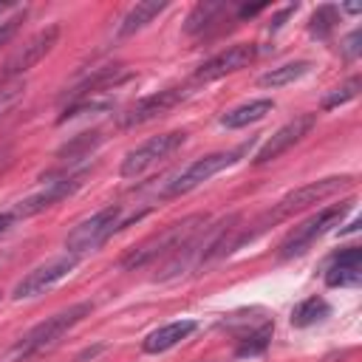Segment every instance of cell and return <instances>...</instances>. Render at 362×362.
I'll return each mask as SVG.
<instances>
[{"instance_id": "1", "label": "cell", "mask_w": 362, "mask_h": 362, "mask_svg": "<svg viewBox=\"0 0 362 362\" xmlns=\"http://www.w3.org/2000/svg\"><path fill=\"white\" fill-rule=\"evenodd\" d=\"M351 184H354V175H328V178H320V181H311V184H305V187L291 189V192L283 195L277 204H272V209H266L263 215H257L246 229L238 226L235 235H232V240H229V249H226V252L243 246L246 240H255V238L263 235L269 226H274V223H280V221H288V218H294V215H300V212H305V209H311V206L328 201L331 195H337L339 189H345V187H351Z\"/></svg>"}, {"instance_id": "11", "label": "cell", "mask_w": 362, "mask_h": 362, "mask_svg": "<svg viewBox=\"0 0 362 362\" xmlns=\"http://www.w3.org/2000/svg\"><path fill=\"white\" fill-rule=\"evenodd\" d=\"M85 178H88V167H79V170H74V173H65V175L48 178V181H45V187H42L40 192L28 195L25 201H20V204L14 206V215H17V218H31V215H40L42 209H48V206L59 204L62 198L74 195V192H76V189L85 184Z\"/></svg>"}, {"instance_id": "19", "label": "cell", "mask_w": 362, "mask_h": 362, "mask_svg": "<svg viewBox=\"0 0 362 362\" xmlns=\"http://www.w3.org/2000/svg\"><path fill=\"white\" fill-rule=\"evenodd\" d=\"M272 110H274V99H252V102H246V105H238V107L226 110V113L221 116V124H223L226 130L249 127V124L266 119Z\"/></svg>"}, {"instance_id": "20", "label": "cell", "mask_w": 362, "mask_h": 362, "mask_svg": "<svg viewBox=\"0 0 362 362\" xmlns=\"http://www.w3.org/2000/svg\"><path fill=\"white\" fill-rule=\"evenodd\" d=\"M167 6L170 3H164V0H144V3H136L124 17H122V23H119V37H133L136 31H141L153 17H158L161 11H167Z\"/></svg>"}, {"instance_id": "21", "label": "cell", "mask_w": 362, "mask_h": 362, "mask_svg": "<svg viewBox=\"0 0 362 362\" xmlns=\"http://www.w3.org/2000/svg\"><path fill=\"white\" fill-rule=\"evenodd\" d=\"M328 314H331L328 300L314 294V297H305L303 303H297V305L291 308V325H294V328H308V325H314V322H322Z\"/></svg>"}, {"instance_id": "9", "label": "cell", "mask_w": 362, "mask_h": 362, "mask_svg": "<svg viewBox=\"0 0 362 362\" xmlns=\"http://www.w3.org/2000/svg\"><path fill=\"white\" fill-rule=\"evenodd\" d=\"M189 96L187 88H164L158 93H150V96H141L136 99L130 107H124L119 116H116V127L119 130H133V127H141L164 113H170L173 107H178L184 99Z\"/></svg>"}, {"instance_id": "28", "label": "cell", "mask_w": 362, "mask_h": 362, "mask_svg": "<svg viewBox=\"0 0 362 362\" xmlns=\"http://www.w3.org/2000/svg\"><path fill=\"white\" fill-rule=\"evenodd\" d=\"M359 42H362V31H359V28H354V31L342 40L339 51H342V59H345V62H354V59L362 54V45H359Z\"/></svg>"}, {"instance_id": "13", "label": "cell", "mask_w": 362, "mask_h": 362, "mask_svg": "<svg viewBox=\"0 0 362 362\" xmlns=\"http://www.w3.org/2000/svg\"><path fill=\"white\" fill-rule=\"evenodd\" d=\"M257 54H260V48H257L255 42L229 45V48H223L221 54H215V57H209L206 62H201L198 71H195V79H198V82H212V79H221V76H226V74H235V71L252 65V62L257 59Z\"/></svg>"}, {"instance_id": "27", "label": "cell", "mask_w": 362, "mask_h": 362, "mask_svg": "<svg viewBox=\"0 0 362 362\" xmlns=\"http://www.w3.org/2000/svg\"><path fill=\"white\" fill-rule=\"evenodd\" d=\"M25 14H28V8L23 6V8H17L11 17H6V20H0V48L20 31V25H23V20H25Z\"/></svg>"}, {"instance_id": "4", "label": "cell", "mask_w": 362, "mask_h": 362, "mask_svg": "<svg viewBox=\"0 0 362 362\" xmlns=\"http://www.w3.org/2000/svg\"><path fill=\"white\" fill-rule=\"evenodd\" d=\"M351 204H354V198H345V201L328 204V206H322L317 215L305 218L300 226H294V229L283 238V243L277 246V257H280V260H288V257H297V255H303L305 249H311L322 235H328L334 226H339V221L345 218V212L351 209Z\"/></svg>"}, {"instance_id": "14", "label": "cell", "mask_w": 362, "mask_h": 362, "mask_svg": "<svg viewBox=\"0 0 362 362\" xmlns=\"http://www.w3.org/2000/svg\"><path fill=\"white\" fill-rule=\"evenodd\" d=\"M105 141V136H102V130H88V133H79V136H74L71 141H65L59 150H57V164L42 175V181L45 178H57V175H65V173H74V170H79V164L85 161V158H90L93 156V150L99 147Z\"/></svg>"}, {"instance_id": "16", "label": "cell", "mask_w": 362, "mask_h": 362, "mask_svg": "<svg viewBox=\"0 0 362 362\" xmlns=\"http://www.w3.org/2000/svg\"><path fill=\"white\" fill-rule=\"evenodd\" d=\"M359 280H362V249L359 246H348L331 257V263L325 269L328 288H351Z\"/></svg>"}, {"instance_id": "2", "label": "cell", "mask_w": 362, "mask_h": 362, "mask_svg": "<svg viewBox=\"0 0 362 362\" xmlns=\"http://www.w3.org/2000/svg\"><path fill=\"white\" fill-rule=\"evenodd\" d=\"M90 311H93V303L82 300V303H74V305H68V308H62V311L45 317L42 322L31 325L20 339H14V345L0 356V362H25V359H31V356L48 351V348L57 345L74 325H79Z\"/></svg>"}, {"instance_id": "12", "label": "cell", "mask_w": 362, "mask_h": 362, "mask_svg": "<svg viewBox=\"0 0 362 362\" xmlns=\"http://www.w3.org/2000/svg\"><path fill=\"white\" fill-rule=\"evenodd\" d=\"M314 124H317V116H314V113H300V116L288 119L286 124H280V127L263 141V147L255 153V164L260 167V164H269V161L280 158L286 150H291L297 141H303V139L311 133Z\"/></svg>"}, {"instance_id": "6", "label": "cell", "mask_w": 362, "mask_h": 362, "mask_svg": "<svg viewBox=\"0 0 362 362\" xmlns=\"http://www.w3.org/2000/svg\"><path fill=\"white\" fill-rule=\"evenodd\" d=\"M184 144H187V130H170V133L150 136L147 141H141L139 147H133V150L124 153V158L119 164V175L122 178H139L147 170H153L161 161H167Z\"/></svg>"}, {"instance_id": "25", "label": "cell", "mask_w": 362, "mask_h": 362, "mask_svg": "<svg viewBox=\"0 0 362 362\" xmlns=\"http://www.w3.org/2000/svg\"><path fill=\"white\" fill-rule=\"evenodd\" d=\"M356 93H359V76L354 74L348 82H342L339 88H334V93H328V96L322 99V107H325V110H334V107H339V105L356 99Z\"/></svg>"}, {"instance_id": "22", "label": "cell", "mask_w": 362, "mask_h": 362, "mask_svg": "<svg viewBox=\"0 0 362 362\" xmlns=\"http://www.w3.org/2000/svg\"><path fill=\"white\" fill-rule=\"evenodd\" d=\"M308 71H311V62H308V59H294V62H286V65H277V68L266 71L257 82H260L263 88H283V85L297 82V79L305 76Z\"/></svg>"}, {"instance_id": "3", "label": "cell", "mask_w": 362, "mask_h": 362, "mask_svg": "<svg viewBox=\"0 0 362 362\" xmlns=\"http://www.w3.org/2000/svg\"><path fill=\"white\" fill-rule=\"evenodd\" d=\"M206 223H209L206 215H189V218H184V221H178V223H170V226H164L161 232H153V235L144 238L141 243L130 246V249L122 255L119 266L127 269V272H136V269H141V266L156 263L158 257L175 255V252H178L187 240H192Z\"/></svg>"}, {"instance_id": "18", "label": "cell", "mask_w": 362, "mask_h": 362, "mask_svg": "<svg viewBox=\"0 0 362 362\" xmlns=\"http://www.w3.org/2000/svg\"><path fill=\"white\" fill-rule=\"evenodd\" d=\"M195 328H198L195 320H175V322H167V325L150 331V334L141 339V351H144V354H164V351L175 348L178 342H184Z\"/></svg>"}, {"instance_id": "10", "label": "cell", "mask_w": 362, "mask_h": 362, "mask_svg": "<svg viewBox=\"0 0 362 362\" xmlns=\"http://www.w3.org/2000/svg\"><path fill=\"white\" fill-rule=\"evenodd\" d=\"M76 260L74 255H59V257H51L40 266H34L28 274H23L17 280V286L11 288V300H31L37 294H45L48 288H54L59 280H65L74 269H76Z\"/></svg>"}, {"instance_id": "26", "label": "cell", "mask_w": 362, "mask_h": 362, "mask_svg": "<svg viewBox=\"0 0 362 362\" xmlns=\"http://www.w3.org/2000/svg\"><path fill=\"white\" fill-rule=\"evenodd\" d=\"M23 96H25V82H23V79L3 85V88H0V119H3V116H6Z\"/></svg>"}, {"instance_id": "8", "label": "cell", "mask_w": 362, "mask_h": 362, "mask_svg": "<svg viewBox=\"0 0 362 362\" xmlns=\"http://www.w3.org/2000/svg\"><path fill=\"white\" fill-rule=\"evenodd\" d=\"M57 40H59V25H57V23L45 25V28L37 31L34 37H28V40L0 65V88L8 85V82L23 79V74H28L40 59H45V57L51 54V48L57 45Z\"/></svg>"}, {"instance_id": "7", "label": "cell", "mask_w": 362, "mask_h": 362, "mask_svg": "<svg viewBox=\"0 0 362 362\" xmlns=\"http://www.w3.org/2000/svg\"><path fill=\"white\" fill-rule=\"evenodd\" d=\"M246 147H249V144H243V147H238V150L206 153V156H201V158L189 161V164H187V167H184L173 181H167V187L161 189V198H178V195L192 192L195 187H201L204 181H209L215 173H221V170L232 167V164L246 153Z\"/></svg>"}, {"instance_id": "5", "label": "cell", "mask_w": 362, "mask_h": 362, "mask_svg": "<svg viewBox=\"0 0 362 362\" xmlns=\"http://www.w3.org/2000/svg\"><path fill=\"white\" fill-rule=\"evenodd\" d=\"M119 229H122V206L119 204H107L99 212H93L90 218L79 221L68 232L65 249H68V255L82 257L88 252H96L102 243H107Z\"/></svg>"}, {"instance_id": "30", "label": "cell", "mask_w": 362, "mask_h": 362, "mask_svg": "<svg viewBox=\"0 0 362 362\" xmlns=\"http://www.w3.org/2000/svg\"><path fill=\"white\" fill-rule=\"evenodd\" d=\"M17 221V215H14V209H6V212H0V232H6L11 223Z\"/></svg>"}, {"instance_id": "29", "label": "cell", "mask_w": 362, "mask_h": 362, "mask_svg": "<svg viewBox=\"0 0 362 362\" xmlns=\"http://www.w3.org/2000/svg\"><path fill=\"white\" fill-rule=\"evenodd\" d=\"M294 11H297V6H286V8H280V11L272 17V23H269V31H277V28H280V25H283V23H286V20H288Z\"/></svg>"}, {"instance_id": "17", "label": "cell", "mask_w": 362, "mask_h": 362, "mask_svg": "<svg viewBox=\"0 0 362 362\" xmlns=\"http://www.w3.org/2000/svg\"><path fill=\"white\" fill-rule=\"evenodd\" d=\"M235 11V3H215V0H204V3H198L192 11H189V17H187V23H184V31L189 34V37H206L223 17H229Z\"/></svg>"}, {"instance_id": "23", "label": "cell", "mask_w": 362, "mask_h": 362, "mask_svg": "<svg viewBox=\"0 0 362 362\" xmlns=\"http://www.w3.org/2000/svg\"><path fill=\"white\" fill-rule=\"evenodd\" d=\"M272 331H274V322L263 320L257 328H252L249 334H243V337L238 339L235 354H238V356H255V354L266 351V345H269V339H272Z\"/></svg>"}, {"instance_id": "15", "label": "cell", "mask_w": 362, "mask_h": 362, "mask_svg": "<svg viewBox=\"0 0 362 362\" xmlns=\"http://www.w3.org/2000/svg\"><path fill=\"white\" fill-rule=\"evenodd\" d=\"M127 79H133V74L124 68V65H105V68H96L90 76H85L68 96V105L74 102H88V99H99L105 96L107 90L124 85Z\"/></svg>"}, {"instance_id": "24", "label": "cell", "mask_w": 362, "mask_h": 362, "mask_svg": "<svg viewBox=\"0 0 362 362\" xmlns=\"http://www.w3.org/2000/svg\"><path fill=\"white\" fill-rule=\"evenodd\" d=\"M337 23H339V8L331 6V3H325V6H320V8L311 14V20H308V34L317 37V40H328L331 31L337 28Z\"/></svg>"}]
</instances>
